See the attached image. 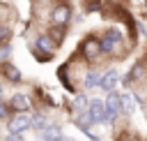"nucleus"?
Instances as JSON below:
<instances>
[{"label": "nucleus", "instance_id": "obj_1", "mask_svg": "<svg viewBox=\"0 0 147 141\" xmlns=\"http://www.w3.org/2000/svg\"><path fill=\"white\" fill-rule=\"evenodd\" d=\"M32 127V116L30 113H14L9 120V134H23Z\"/></svg>", "mask_w": 147, "mask_h": 141}, {"label": "nucleus", "instance_id": "obj_2", "mask_svg": "<svg viewBox=\"0 0 147 141\" xmlns=\"http://www.w3.org/2000/svg\"><path fill=\"white\" fill-rule=\"evenodd\" d=\"M80 53H83V58H87V60H94V58H99V55H101L99 37H94V35L85 37V39L80 42Z\"/></svg>", "mask_w": 147, "mask_h": 141}, {"label": "nucleus", "instance_id": "obj_3", "mask_svg": "<svg viewBox=\"0 0 147 141\" xmlns=\"http://www.w3.org/2000/svg\"><path fill=\"white\" fill-rule=\"evenodd\" d=\"M51 21H53V25L64 28V25L71 21V7H69V5H55L53 12H51Z\"/></svg>", "mask_w": 147, "mask_h": 141}, {"label": "nucleus", "instance_id": "obj_4", "mask_svg": "<svg viewBox=\"0 0 147 141\" xmlns=\"http://www.w3.org/2000/svg\"><path fill=\"white\" fill-rule=\"evenodd\" d=\"M87 113H90V118H92L94 125L106 123V102L103 99H92L90 106H87Z\"/></svg>", "mask_w": 147, "mask_h": 141}, {"label": "nucleus", "instance_id": "obj_5", "mask_svg": "<svg viewBox=\"0 0 147 141\" xmlns=\"http://www.w3.org/2000/svg\"><path fill=\"white\" fill-rule=\"evenodd\" d=\"M117 81H119V72H117V69H106V72L101 74V81H99L96 88H101L103 92H110V90H115Z\"/></svg>", "mask_w": 147, "mask_h": 141}, {"label": "nucleus", "instance_id": "obj_6", "mask_svg": "<svg viewBox=\"0 0 147 141\" xmlns=\"http://www.w3.org/2000/svg\"><path fill=\"white\" fill-rule=\"evenodd\" d=\"M9 111H14V113H28V109H30V99H28V95H23V92H16V95H11V99H9Z\"/></svg>", "mask_w": 147, "mask_h": 141}, {"label": "nucleus", "instance_id": "obj_7", "mask_svg": "<svg viewBox=\"0 0 147 141\" xmlns=\"http://www.w3.org/2000/svg\"><path fill=\"white\" fill-rule=\"evenodd\" d=\"M55 42L51 39V35H46V32H41V35H37V39H34V49L37 51H41V53H46V55H53L55 53Z\"/></svg>", "mask_w": 147, "mask_h": 141}, {"label": "nucleus", "instance_id": "obj_8", "mask_svg": "<svg viewBox=\"0 0 147 141\" xmlns=\"http://www.w3.org/2000/svg\"><path fill=\"white\" fill-rule=\"evenodd\" d=\"M41 139L44 141H67L64 134H62V127L60 125H53V123H48L46 129H41Z\"/></svg>", "mask_w": 147, "mask_h": 141}, {"label": "nucleus", "instance_id": "obj_9", "mask_svg": "<svg viewBox=\"0 0 147 141\" xmlns=\"http://www.w3.org/2000/svg\"><path fill=\"white\" fill-rule=\"evenodd\" d=\"M106 111H113V113H122V92L117 90H110L106 92Z\"/></svg>", "mask_w": 147, "mask_h": 141}, {"label": "nucleus", "instance_id": "obj_10", "mask_svg": "<svg viewBox=\"0 0 147 141\" xmlns=\"http://www.w3.org/2000/svg\"><path fill=\"white\" fill-rule=\"evenodd\" d=\"M0 72H2V76H5L7 81H11V83H18V81H21V72H18V67H14L11 62H0Z\"/></svg>", "mask_w": 147, "mask_h": 141}, {"label": "nucleus", "instance_id": "obj_11", "mask_svg": "<svg viewBox=\"0 0 147 141\" xmlns=\"http://www.w3.org/2000/svg\"><path fill=\"white\" fill-rule=\"evenodd\" d=\"M101 74H103V72H96V69H90V72H85L83 88H85V90H92V88H96V86H99V81H101Z\"/></svg>", "mask_w": 147, "mask_h": 141}, {"label": "nucleus", "instance_id": "obj_12", "mask_svg": "<svg viewBox=\"0 0 147 141\" xmlns=\"http://www.w3.org/2000/svg\"><path fill=\"white\" fill-rule=\"evenodd\" d=\"M87 106H90V99H87L85 92L74 95V102H71V111L74 113H83V111H87Z\"/></svg>", "mask_w": 147, "mask_h": 141}, {"label": "nucleus", "instance_id": "obj_13", "mask_svg": "<svg viewBox=\"0 0 147 141\" xmlns=\"http://www.w3.org/2000/svg\"><path fill=\"white\" fill-rule=\"evenodd\" d=\"M133 111H136V97H133V92H122V113L131 116Z\"/></svg>", "mask_w": 147, "mask_h": 141}, {"label": "nucleus", "instance_id": "obj_14", "mask_svg": "<svg viewBox=\"0 0 147 141\" xmlns=\"http://www.w3.org/2000/svg\"><path fill=\"white\" fill-rule=\"evenodd\" d=\"M99 46H101V55H103V53H115V51H117V44H115L108 35H101V37H99Z\"/></svg>", "mask_w": 147, "mask_h": 141}, {"label": "nucleus", "instance_id": "obj_15", "mask_svg": "<svg viewBox=\"0 0 147 141\" xmlns=\"http://www.w3.org/2000/svg\"><path fill=\"white\" fill-rule=\"evenodd\" d=\"M74 123L78 125V129H80V132H83V129H87L90 125H94L87 111H83V113H74Z\"/></svg>", "mask_w": 147, "mask_h": 141}, {"label": "nucleus", "instance_id": "obj_16", "mask_svg": "<svg viewBox=\"0 0 147 141\" xmlns=\"http://www.w3.org/2000/svg\"><path fill=\"white\" fill-rule=\"evenodd\" d=\"M46 125H48V118L44 116V113H37V116H32V127L34 129H46Z\"/></svg>", "mask_w": 147, "mask_h": 141}, {"label": "nucleus", "instance_id": "obj_17", "mask_svg": "<svg viewBox=\"0 0 147 141\" xmlns=\"http://www.w3.org/2000/svg\"><path fill=\"white\" fill-rule=\"evenodd\" d=\"M51 39H53V42H55V44H60V42H62V39H64V30H62V28H60V25H55V28H53V30H51Z\"/></svg>", "mask_w": 147, "mask_h": 141}, {"label": "nucleus", "instance_id": "obj_18", "mask_svg": "<svg viewBox=\"0 0 147 141\" xmlns=\"http://www.w3.org/2000/svg\"><path fill=\"white\" fill-rule=\"evenodd\" d=\"M103 35H108V37H110V39L119 46V42H122V32H119V28H110V30H106Z\"/></svg>", "mask_w": 147, "mask_h": 141}, {"label": "nucleus", "instance_id": "obj_19", "mask_svg": "<svg viewBox=\"0 0 147 141\" xmlns=\"http://www.w3.org/2000/svg\"><path fill=\"white\" fill-rule=\"evenodd\" d=\"M9 53H11V49H9V44H0V62H7V58H9Z\"/></svg>", "mask_w": 147, "mask_h": 141}, {"label": "nucleus", "instance_id": "obj_20", "mask_svg": "<svg viewBox=\"0 0 147 141\" xmlns=\"http://www.w3.org/2000/svg\"><path fill=\"white\" fill-rule=\"evenodd\" d=\"M11 35V30L7 28V25H0V44H5L7 42V37Z\"/></svg>", "mask_w": 147, "mask_h": 141}, {"label": "nucleus", "instance_id": "obj_21", "mask_svg": "<svg viewBox=\"0 0 147 141\" xmlns=\"http://www.w3.org/2000/svg\"><path fill=\"white\" fill-rule=\"evenodd\" d=\"M119 139H122V141H140V136H136L133 132H124Z\"/></svg>", "mask_w": 147, "mask_h": 141}, {"label": "nucleus", "instance_id": "obj_22", "mask_svg": "<svg viewBox=\"0 0 147 141\" xmlns=\"http://www.w3.org/2000/svg\"><path fill=\"white\" fill-rule=\"evenodd\" d=\"M7 141H25V139H23V134H9Z\"/></svg>", "mask_w": 147, "mask_h": 141}, {"label": "nucleus", "instance_id": "obj_23", "mask_svg": "<svg viewBox=\"0 0 147 141\" xmlns=\"http://www.w3.org/2000/svg\"><path fill=\"white\" fill-rule=\"evenodd\" d=\"M7 111H9V106L0 102V118H5V116H7Z\"/></svg>", "mask_w": 147, "mask_h": 141}, {"label": "nucleus", "instance_id": "obj_24", "mask_svg": "<svg viewBox=\"0 0 147 141\" xmlns=\"http://www.w3.org/2000/svg\"><path fill=\"white\" fill-rule=\"evenodd\" d=\"M2 95H5V90H2V86H0V102H2Z\"/></svg>", "mask_w": 147, "mask_h": 141}]
</instances>
